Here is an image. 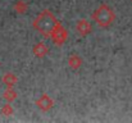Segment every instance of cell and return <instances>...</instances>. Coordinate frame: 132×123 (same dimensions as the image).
I'll list each match as a JSON object with an SVG mask.
<instances>
[{"label": "cell", "mask_w": 132, "mask_h": 123, "mask_svg": "<svg viewBox=\"0 0 132 123\" xmlns=\"http://www.w3.org/2000/svg\"><path fill=\"white\" fill-rule=\"evenodd\" d=\"M59 24V22L56 21V18L54 17V14L50 10H43L36 19L34 21V27L44 36H51V32L54 31V28Z\"/></svg>", "instance_id": "obj_1"}, {"label": "cell", "mask_w": 132, "mask_h": 123, "mask_svg": "<svg viewBox=\"0 0 132 123\" xmlns=\"http://www.w3.org/2000/svg\"><path fill=\"white\" fill-rule=\"evenodd\" d=\"M92 19L96 22L97 26L100 27H109L114 19H116V14L113 12V9L105 4H101L94 13H92Z\"/></svg>", "instance_id": "obj_2"}, {"label": "cell", "mask_w": 132, "mask_h": 123, "mask_svg": "<svg viewBox=\"0 0 132 123\" xmlns=\"http://www.w3.org/2000/svg\"><path fill=\"white\" fill-rule=\"evenodd\" d=\"M54 42L56 44V45H62V44H64L65 40H67V37H68V32H67V30L59 23L55 28H54V31L51 32V36H50Z\"/></svg>", "instance_id": "obj_3"}, {"label": "cell", "mask_w": 132, "mask_h": 123, "mask_svg": "<svg viewBox=\"0 0 132 123\" xmlns=\"http://www.w3.org/2000/svg\"><path fill=\"white\" fill-rule=\"evenodd\" d=\"M36 105L41 109V110H49V109H51L53 108V105H54V101L49 97V95H46V94H43L41 96H40V99H37L36 100Z\"/></svg>", "instance_id": "obj_4"}, {"label": "cell", "mask_w": 132, "mask_h": 123, "mask_svg": "<svg viewBox=\"0 0 132 123\" xmlns=\"http://www.w3.org/2000/svg\"><path fill=\"white\" fill-rule=\"evenodd\" d=\"M76 30H77V32H78L81 36H87L88 34L91 32V24L88 23L87 21L81 19V21H78V22H77Z\"/></svg>", "instance_id": "obj_5"}, {"label": "cell", "mask_w": 132, "mask_h": 123, "mask_svg": "<svg viewBox=\"0 0 132 123\" xmlns=\"http://www.w3.org/2000/svg\"><path fill=\"white\" fill-rule=\"evenodd\" d=\"M47 53H49V49H47V46L45 45L44 42H37L34 46V54L37 58H44Z\"/></svg>", "instance_id": "obj_6"}, {"label": "cell", "mask_w": 132, "mask_h": 123, "mask_svg": "<svg viewBox=\"0 0 132 123\" xmlns=\"http://www.w3.org/2000/svg\"><path fill=\"white\" fill-rule=\"evenodd\" d=\"M82 59L77 55V54H72L69 58H68V64L72 69H78L81 65H82Z\"/></svg>", "instance_id": "obj_7"}, {"label": "cell", "mask_w": 132, "mask_h": 123, "mask_svg": "<svg viewBox=\"0 0 132 123\" xmlns=\"http://www.w3.org/2000/svg\"><path fill=\"white\" fill-rule=\"evenodd\" d=\"M3 82H4L6 86L12 87L13 85H15V83H17V76H15L14 73L8 72V73H5V75H4V77H3Z\"/></svg>", "instance_id": "obj_8"}, {"label": "cell", "mask_w": 132, "mask_h": 123, "mask_svg": "<svg viewBox=\"0 0 132 123\" xmlns=\"http://www.w3.org/2000/svg\"><path fill=\"white\" fill-rule=\"evenodd\" d=\"M3 97H4L8 103H12V101H14V100L17 99V92H15L12 87H8V88L4 91Z\"/></svg>", "instance_id": "obj_9"}, {"label": "cell", "mask_w": 132, "mask_h": 123, "mask_svg": "<svg viewBox=\"0 0 132 123\" xmlns=\"http://www.w3.org/2000/svg\"><path fill=\"white\" fill-rule=\"evenodd\" d=\"M14 9H15V12H17V13L23 14V13H26V12H27L28 5H27V3H26V1H23V0H18V1L15 3V5H14Z\"/></svg>", "instance_id": "obj_10"}, {"label": "cell", "mask_w": 132, "mask_h": 123, "mask_svg": "<svg viewBox=\"0 0 132 123\" xmlns=\"http://www.w3.org/2000/svg\"><path fill=\"white\" fill-rule=\"evenodd\" d=\"M1 113H3L4 116H10V114L13 113V108H12V105H10V104H5V105L1 108Z\"/></svg>", "instance_id": "obj_11"}, {"label": "cell", "mask_w": 132, "mask_h": 123, "mask_svg": "<svg viewBox=\"0 0 132 123\" xmlns=\"http://www.w3.org/2000/svg\"><path fill=\"white\" fill-rule=\"evenodd\" d=\"M0 64H1V63H0Z\"/></svg>", "instance_id": "obj_12"}]
</instances>
